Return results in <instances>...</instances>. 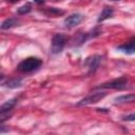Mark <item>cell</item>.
Listing matches in <instances>:
<instances>
[{"label":"cell","mask_w":135,"mask_h":135,"mask_svg":"<svg viewBox=\"0 0 135 135\" xmlns=\"http://www.w3.org/2000/svg\"><path fill=\"white\" fill-rule=\"evenodd\" d=\"M41 65H42V60H41L40 58L31 56V57H27V58L23 59V60L18 64L17 70H18L20 73L30 74V73H33V72L37 71Z\"/></svg>","instance_id":"cell-1"},{"label":"cell","mask_w":135,"mask_h":135,"mask_svg":"<svg viewBox=\"0 0 135 135\" xmlns=\"http://www.w3.org/2000/svg\"><path fill=\"white\" fill-rule=\"evenodd\" d=\"M128 83H129V80L127 77H119V78H115V79H112L110 81H107V82H103L101 83L100 85L96 86L94 90H104V89H113V90H118V91H121V90H124L128 88Z\"/></svg>","instance_id":"cell-2"},{"label":"cell","mask_w":135,"mask_h":135,"mask_svg":"<svg viewBox=\"0 0 135 135\" xmlns=\"http://www.w3.org/2000/svg\"><path fill=\"white\" fill-rule=\"evenodd\" d=\"M68 42V38L63 34H55L52 38V43H51V53L53 55H57L62 52L64 49L65 44Z\"/></svg>","instance_id":"cell-3"},{"label":"cell","mask_w":135,"mask_h":135,"mask_svg":"<svg viewBox=\"0 0 135 135\" xmlns=\"http://www.w3.org/2000/svg\"><path fill=\"white\" fill-rule=\"evenodd\" d=\"M107 96V92L104 91H98V92H93L91 94H89L88 96H85L84 98H82L80 101L77 102L78 107H82V105H89V104H93V103H97L98 101H100L101 99H103Z\"/></svg>","instance_id":"cell-4"},{"label":"cell","mask_w":135,"mask_h":135,"mask_svg":"<svg viewBox=\"0 0 135 135\" xmlns=\"http://www.w3.org/2000/svg\"><path fill=\"white\" fill-rule=\"evenodd\" d=\"M102 57L100 55H93V56H89L85 60H84V66H86L88 69V74H94L97 69L100 65Z\"/></svg>","instance_id":"cell-5"},{"label":"cell","mask_w":135,"mask_h":135,"mask_svg":"<svg viewBox=\"0 0 135 135\" xmlns=\"http://www.w3.org/2000/svg\"><path fill=\"white\" fill-rule=\"evenodd\" d=\"M17 101H18V98H12V99H8L7 101H5L1 107H0V114H1V123L4 122L5 119H7L8 117V112H11L15 105L17 104Z\"/></svg>","instance_id":"cell-6"},{"label":"cell","mask_w":135,"mask_h":135,"mask_svg":"<svg viewBox=\"0 0 135 135\" xmlns=\"http://www.w3.org/2000/svg\"><path fill=\"white\" fill-rule=\"evenodd\" d=\"M83 19H84V16L82 14H80V13H74V14L68 16L64 19L63 24H64V26L66 28H73L76 25L80 24L83 21Z\"/></svg>","instance_id":"cell-7"},{"label":"cell","mask_w":135,"mask_h":135,"mask_svg":"<svg viewBox=\"0 0 135 135\" xmlns=\"http://www.w3.org/2000/svg\"><path fill=\"white\" fill-rule=\"evenodd\" d=\"M117 51L126 54V55H133L135 54V36H133L130 40H128L127 42L118 45L116 47Z\"/></svg>","instance_id":"cell-8"},{"label":"cell","mask_w":135,"mask_h":135,"mask_svg":"<svg viewBox=\"0 0 135 135\" xmlns=\"http://www.w3.org/2000/svg\"><path fill=\"white\" fill-rule=\"evenodd\" d=\"M113 14H114V9H113V7H111V6H104V7L102 8L101 13H100L99 16H98L97 22L100 23V22H102V21H104V20L111 18V17L113 16Z\"/></svg>","instance_id":"cell-9"},{"label":"cell","mask_w":135,"mask_h":135,"mask_svg":"<svg viewBox=\"0 0 135 135\" xmlns=\"http://www.w3.org/2000/svg\"><path fill=\"white\" fill-rule=\"evenodd\" d=\"M2 85L3 86H6L8 89H16V88H20L22 85V79L21 78H9L5 81H2Z\"/></svg>","instance_id":"cell-10"},{"label":"cell","mask_w":135,"mask_h":135,"mask_svg":"<svg viewBox=\"0 0 135 135\" xmlns=\"http://www.w3.org/2000/svg\"><path fill=\"white\" fill-rule=\"evenodd\" d=\"M134 101H135V94L121 95L114 99L115 104H123V103H129V102H134Z\"/></svg>","instance_id":"cell-11"},{"label":"cell","mask_w":135,"mask_h":135,"mask_svg":"<svg viewBox=\"0 0 135 135\" xmlns=\"http://www.w3.org/2000/svg\"><path fill=\"white\" fill-rule=\"evenodd\" d=\"M18 23H19V21H18L17 18H15V17L7 18V19H5V20L2 22V24H1V30H8V28H12V27L18 25Z\"/></svg>","instance_id":"cell-12"},{"label":"cell","mask_w":135,"mask_h":135,"mask_svg":"<svg viewBox=\"0 0 135 135\" xmlns=\"http://www.w3.org/2000/svg\"><path fill=\"white\" fill-rule=\"evenodd\" d=\"M32 11V5H31V3H25V4H23L22 6H20L18 9H17V13H18V15H25V14H27V13H30Z\"/></svg>","instance_id":"cell-13"},{"label":"cell","mask_w":135,"mask_h":135,"mask_svg":"<svg viewBox=\"0 0 135 135\" xmlns=\"http://www.w3.org/2000/svg\"><path fill=\"white\" fill-rule=\"evenodd\" d=\"M46 13L51 16H58V15H63L64 14L63 11H60L59 8H56V7H47Z\"/></svg>","instance_id":"cell-14"},{"label":"cell","mask_w":135,"mask_h":135,"mask_svg":"<svg viewBox=\"0 0 135 135\" xmlns=\"http://www.w3.org/2000/svg\"><path fill=\"white\" fill-rule=\"evenodd\" d=\"M121 120L122 121H135V113H131V114L121 116Z\"/></svg>","instance_id":"cell-15"},{"label":"cell","mask_w":135,"mask_h":135,"mask_svg":"<svg viewBox=\"0 0 135 135\" xmlns=\"http://www.w3.org/2000/svg\"><path fill=\"white\" fill-rule=\"evenodd\" d=\"M34 2H36V3H38V4H41V3L44 2V0H34Z\"/></svg>","instance_id":"cell-16"},{"label":"cell","mask_w":135,"mask_h":135,"mask_svg":"<svg viewBox=\"0 0 135 135\" xmlns=\"http://www.w3.org/2000/svg\"><path fill=\"white\" fill-rule=\"evenodd\" d=\"M8 2H11V3H16L17 1H19V0H7Z\"/></svg>","instance_id":"cell-17"},{"label":"cell","mask_w":135,"mask_h":135,"mask_svg":"<svg viewBox=\"0 0 135 135\" xmlns=\"http://www.w3.org/2000/svg\"><path fill=\"white\" fill-rule=\"evenodd\" d=\"M111 1H119V0H111Z\"/></svg>","instance_id":"cell-18"}]
</instances>
